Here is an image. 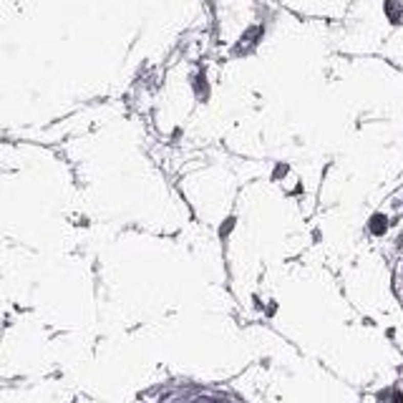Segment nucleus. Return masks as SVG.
<instances>
[{
    "label": "nucleus",
    "mask_w": 403,
    "mask_h": 403,
    "mask_svg": "<svg viewBox=\"0 0 403 403\" xmlns=\"http://www.w3.org/2000/svg\"><path fill=\"white\" fill-rule=\"evenodd\" d=\"M386 13H388L391 20H398V18H401V5H398V0H386Z\"/></svg>",
    "instance_id": "f257e3e1"
},
{
    "label": "nucleus",
    "mask_w": 403,
    "mask_h": 403,
    "mask_svg": "<svg viewBox=\"0 0 403 403\" xmlns=\"http://www.w3.org/2000/svg\"><path fill=\"white\" fill-rule=\"evenodd\" d=\"M371 232L373 235H383V232H386V217H383V215H375V217L371 219Z\"/></svg>",
    "instance_id": "f03ea898"
}]
</instances>
